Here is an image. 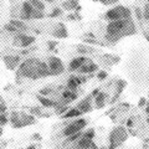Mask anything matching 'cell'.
Listing matches in <instances>:
<instances>
[{
	"label": "cell",
	"instance_id": "cell-1",
	"mask_svg": "<svg viewBox=\"0 0 149 149\" xmlns=\"http://www.w3.org/2000/svg\"><path fill=\"white\" fill-rule=\"evenodd\" d=\"M136 26H134V22L132 21V17L130 19H122V20H114V21H109L108 25L106 27V40L108 42H117L120 39L136 34Z\"/></svg>",
	"mask_w": 149,
	"mask_h": 149
},
{
	"label": "cell",
	"instance_id": "cell-2",
	"mask_svg": "<svg viewBox=\"0 0 149 149\" xmlns=\"http://www.w3.org/2000/svg\"><path fill=\"white\" fill-rule=\"evenodd\" d=\"M19 73L22 77L31 78V80H39V78L51 76L49 63H45L37 58H29L21 62L19 66Z\"/></svg>",
	"mask_w": 149,
	"mask_h": 149
},
{
	"label": "cell",
	"instance_id": "cell-3",
	"mask_svg": "<svg viewBox=\"0 0 149 149\" xmlns=\"http://www.w3.org/2000/svg\"><path fill=\"white\" fill-rule=\"evenodd\" d=\"M10 122L14 128H21L36 123V119L34 114H27L24 112H13L10 116Z\"/></svg>",
	"mask_w": 149,
	"mask_h": 149
},
{
	"label": "cell",
	"instance_id": "cell-4",
	"mask_svg": "<svg viewBox=\"0 0 149 149\" xmlns=\"http://www.w3.org/2000/svg\"><path fill=\"white\" fill-rule=\"evenodd\" d=\"M104 17L109 21H114V20H122V19H130L132 17V14H130V10L128 8H125L123 5H118V6L109 9L106 13Z\"/></svg>",
	"mask_w": 149,
	"mask_h": 149
},
{
	"label": "cell",
	"instance_id": "cell-5",
	"mask_svg": "<svg viewBox=\"0 0 149 149\" xmlns=\"http://www.w3.org/2000/svg\"><path fill=\"white\" fill-rule=\"evenodd\" d=\"M127 137H128V133L124 129V127L114 128L109 134V148L108 149H116L127 139Z\"/></svg>",
	"mask_w": 149,
	"mask_h": 149
},
{
	"label": "cell",
	"instance_id": "cell-6",
	"mask_svg": "<svg viewBox=\"0 0 149 149\" xmlns=\"http://www.w3.org/2000/svg\"><path fill=\"white\" fill-rule=\"evenodd\" d=\"M86 125H87V120L86 119L78 118L76 120H73L72 123H70L66 128H63L62 134H63L65 137H70V136H72V134H74V133L83 130V129L86 128Z\"/></svg>",
	"mask_w": 149,
	"mask_h": 149
},
{
	"label": "cell",
	"instance_id": "cell-7",
	"mask_svg": "<svg viewBox=\"0 0 149 149\" xmlns=\"http://www.w3.org/2000/svg\"><path fill=\"white\" fill-rule=\"evenodd\" d=\"M35 40H36L35 36H29L26 34H22V32H19V34H16L15 39H14V45L19 46V47H22V49H26L31 44H34Z\"/></svg>",
	"mask_w": 149,
	"mask_h": 149
},
{
	"label": "cell",
	"instance_id": "cell-8",
	"mask_svg": "<svg viewBox=\"0 0 149 149\" xmlns=\"http://www.w3.org/2000/svg\"><path fill=\"white\" fill-rule=\"evenodd\" d=\"M47 63H49V67L51 71V76H57V74H61L65 71L62 61L58 57H56V56H51Z\"/></svg>",
	"mask_w": 149,
	"mask_h": 149
},
{
	"label": "cell",
	"instance_id": "cell-9",
	"mask_svg": "<svg viewBox=\"0 0 149 149\" xmlns=\"http://www.w3.org/2000/svg\"><path fill=\"white\" fill-rule=\"evenodd\" d=\"M37 9H35L31 5L30 1H24L21 4V10H20V19L21 20H34L35 11Z\"/></svg>",
	"mask_w": 149,
	"mask_h": 149
},
{
	"label": "cell",
	"instance_id": "cell-10",
	"mask_svg": "<svg viewBox=\"0 0 149 149\" xmlns=\"http://www.w3.org/2000/svg\"><path fill=\"white\" fill-rule=\"evenodd\" d=\"M3 61L5 62V66L9 70H15V67L20 63L21 58L20 56H13V55H4L3 56Z\"/></svg>",
	"mask_w": 149,
	"mask_h": 149
},
{
	"label": "cell",
	"instance_id": "cell-11",
	"mask_svg": "<svg viewBox=\"0 0 149 149\" xmlns=\"http://www.w3.org/2000/svg\"><path fill=\"white\" fill-rule=\"evenodd\" d=\"M92 98H95L92 95H90V96H87L85 100H82L80 103H78V106H77V108L80 109L82 113H88V112H91L92 111Z\"/></svg>",
	"mask_w": 149,
	"mask_h": 149
},
{
	"label": "cell",
	"instance_id": "cell-12",
	"mask_svg": "<svg viewBox=\"0 0 149 149\" xmlns=\"http://www.w3.org/2000/svg\"><path fill=\"white\" fill-rule=\"evenodd\" d=\"M68 32H67V29L65 24L62 22H58V24H56L54 30H52V36L56 37V39H63V37H67Z\"/></svg>",
	"mask_w": 149,
	"mask_h": 149
},
{
	"label": "cell",
	"instance_id": "cell-13",
	"mask_svg": "<svg viewBox=\"0 0 149 149\" xmlns=\"http://www.w3.org/2000/svg\"><path fill=\"white\" fill-rule=\"evenodd\" d=\"M88 60H90V58L85 57V55H83V56H78V57H74L72 61L70 62L68 70H70V71H78V68H80L82 65H85Z\"/></svg>",
	"mask_w": 149,
	"mask_h": 149
},
{
	"label": "cell",
	"instance_id": "cell-14",
	"mask_svg": "<svg viewBox=\"0 0 149 149\" xmlns=\"http://www.w3.org/2000/svg\"><path fill=\"white\" fill-rule=\"evenodd\" d=\"M78 95L76 93V91H71V90H67V91H63V93L61 95V101L60 103L62 104H67L72 101H76L77 100Z\"/></svg>",
	"mask_w": 149,
	"mask_h": 149
},
{
	"label": "cell",
	"instance_id": "cell-15",
	"mask_svg": "<svg viewBox=\"0 0 149 149\" xmlns=\"http://www.w3.org/2000/svg\"><path fill=\"white\" fill-rule=\"evenodd\" d=\"M97 70H98V65L93 63L91 60H88L85 65H82V66L78 68V72L80 73H93L95 71H97Z\"/></svg>",
	"mask_w": 149,
	"mask_h": 149
},
{
	"label": "cell",
	"instance_id": "cell-16",
	"mask_svg": "<svg viewBox=\"0 0 149 149\" xmlns=\"http://www.w3.org/2000/svg\"><path fill=\"white\" fill-rule=\"evenodd\" d=\"M37 101H39L40 103H41V106L45 107V108H51V107H56V106H57V102L46 98V97H44L42 95L37 96Z\"/></svg>",
	"mask_w": 149,
	"mask_h": 149
},
{
	"label": "cell",
	"instance_id": "cell-17",
	"mask_svg": "<svg viewBox=\"0 0 149 149\" xmlns=\"http://www.w3.org/2000/svg\"><path fill=\"white\" fill-rule=\"evenodd\" d=\"M78 6H80V5H78L77 0H65V1L62 3V9H63V10H67V11L76 10Z\"/></svg>",
	"mask_w": 149,
	"mask_h": 149
},
{
	"label": "cell",
	"instance_id": "cell-18",
	"mask_svg": "<svg viewBox=\"0 0 149 149\" xmlns=\"http://www.w3.org/2000/svg\"><path fill=\"white\" fill-rule=\"evenodd\" d=\"M92 139H88V138H86V137H82V138H80L77 141V143H76V147H77V149H88L90 148V146L92 144Z\"/></svg>",
	"mask_w": 149,
	"mask_h": 149
},
{
	"label": "cell",
	"instance_id": "cell-19",
	"mask_svg": "<svg viewBox=\"0 0 149 149\" xmlns=\"http://www.w3.org/2000/svg\"><path fill=\"white\" fill-rule=\"evenodd\" d=\"M106 97H107V93L104 92H100L98 95L95 97V104H96V108L100 109L104 106V101H106Z\"/></svg>",
	"mask_w": 149,
	"mask_h": 149
},
{
	"label": "cell",
	"instance_id": "cell-20",
	"mask_svg": "<svg viewBox=\"0 0 149 149\" xmlns=\"http://www.w3.org/2000/svg\"><path fill=\"white\" fill-rule=\"evenodd\" d=\"M81 114H82V112L78 108H72V109H68L63 116H61V117L65 119H70V118H78Z\"/></svg>",
	"mask_w": 149,
	"mask_h": 149
},
{
	"label": "cell",
	"instance_id": "cell-21",
	"mask_svg": "<svg viewBox=\"0 0 149 149\" xmlns=\"http://www.w3.org/2000/svg\"><path fill=\"white\" fill-rule=\"evenodd\" d=\"M125 88V81H123V80H119L118 82H117V91H116V96L112 98V101H111V103H113V102L116 101L119 97V95L122 93V91Z\"/></svg>",
	"mask_w": 149,
	"mask_h": 149
},
{
	"label": "cell",
	"instance_id": "cell-22",
	"mask_svg": "<svg viewBox=\"0 0 149 149\" xmlns=\"http://www.w3.org/2000/svg\"><path fill=\"white\" fill-rule=\"evenodd\" d=\"M10 24H11L13 26H15L19 31H26L27 29H29V27H27V25H26L22 20H11Z\"/></svg>",
	"mask_w": 149,
	"mask_h": 149
},
{
	"label": "cell",
	"instance_id": "cell-23",
	"mask_svg": "<svg viewBox=\"0 0 149 149\" xmlns=\"http://www.w3.org/2000/svg\"><path fill=\"white\" fill-rule=\"evenodd\" d=\"M67 111H68V106L67 104H62V103H60V102H57V106L55 107V113L56 114L61 116V114L66 113Z\"/></svg>",
	"mask_w": 149,
	"mask_h": 149
},
{
	"label": "cell",
	"instance_id": "cell-24",
	"mask_svg": "<svg viewBox=\"0 0 149 149\" xmlns=\"http://www.w3.org/2000/svg\"><path fill=\"white\" fill-rule=\"evenodd\" d=\"M62 15H63V9L58 8V6H55L52 9V11L49 14V17L54 19V17H58V16H62Z\"/></svg>",
	"mask_w": 149,
	"mask_h": 149
},
{
	"label": "cell",
	"instance_id": "cell-25",
	"mask_svg": "<svg viewBox=\"0 0 149 149\" xmlns=\"http://www.w3.org/2000/svg\"><path fill=\"white\" fill-rule=\"evenodd\" d=\"M77 52L82 54V55H87V54L95 52V49H91V47H88V46H83V45H78L77 46Z\"/></svg>",
	"mask_w": 149,
	"mask_h": 149
},
{
	"label": "cell",
	"instance_id": "cell-26",
	"mask_svg": "<svg viewBox=\"0 0 149 149\" xmlns=\"http://www.w3.org/2000/svg\"><path fill=\"white\" fill-rule=\"evenodd\" d=\"M29 1L31 3V5L34 6L35 9H37V10H41V11H44L46 6H45V4L41 1V0H29Z\"/></svg>",
	"mask_w": 149,
	"mask_h": 149
},
{
	"label": "cell",
	"instance_id": "cell-27",
	"mask_svg": "<svg viewBox=\"0 0 149 149\" xmlns=\"http://www.w3.org/2000/svg\"><path fill=\"white\" fill-rule=\"evenodd\" d=\"M83 133L85 132H77V133H74V134H72V136H70V137H67V143H73V142H77L80 138H82L83 137Z\"/></svg>",
	"mask_w": 149,
	"mask_h": 149
},
{
	"label": "cell",
	"instance_id": "cell-28",
	"mask_svg": "<svg viewBox=\"0 0 149 149\" xmlns=\"http://www.w3.org/2000/svg\"><path fill=\"white\" fill-rule=\"evenodd\" d=\"M95 136H96V132H95V129H93V128L87 129L86 132L83 133V137H86L88 139H92V141H93V138H95Z\"/></svg>",
	"mask_w": 149,
	"mask_h": 149
},
{
	"label": "cell",
	"instance_id": "cell-29",
	"mask_svg": "<svg viewBox=\"0 0 149 149\" xmlns=\"http://www.w3.org/2000/svg\"><path fill=\"white\" fill-rule=\"evenodd\" d=\"M134 11H136V17H137V20H138V21H142L143 19H144V16H143V11H142L138 6L134 8Z\"/></svg>",
	"mask_w": 149,
	"mask_h": 149
},
{
	"label": "cell",
	"instance_id": "cell-30",
	"mask_svg": "<svg viewBox=\"0 0 149 149\" xmlns=\"http://www.w3.org/2000/svg\"><path fill=\"white\" fill-rule=\"evenodd\" d=\"M67 19L68 20H81L82 16L78 13H74V14H70V15L67 16Z\"/></svg>",
	"mask_w": 149,
	"mask_h": 149
},
{
	"label": "cell",
	"instance_id": "cell-31",
	"mask_svg": "<svg viewBox=\"0 0 149 149\" xmlns=\"http://www.w3.org/2000/svg\"><path fill=\"white\" fill-rule=\"evenodd\" d=\"M143 16H144V20H149V5H144L143 8Z\"/></svg>",
	"mask_w": 149,
	"mask_h": 149
},
{
	"label": "cell",
	"instance_id": "cell-32",
	"mask_svg": "<svg viewBox=\"0 0 149 149\" xmlns=\"http://www.w3.org/2000/svg\"><path fill=\"white\" fill-rule=\"evenodd\" d=\"M8 117H6V113H1V116H0V124H1V127H4L6 123H8Z\"/></svg>",
	"mask_w": 149,
	"mask_h": 149
},
{
	"label": "cell",
	"instance_id": "cell-33",
	"mask_svg": "<svg viewBox=\"0 0 149 149\" xmlns=\"http://www.w3.org/2000/svg\"><path fill=\"white\" fill-rule=\"evenodd\" d=\"M107 76H108V73H107L106 71H101V72H98V74H97V78L102 81V80H106Z\"/></svg>",
	"mask_w": 149,
	"mask_h": 149
},
{
	"label": "cell",
	"instance_id": "cell-34",
	"mask_svg": "<svg viewBox=\"0 0 149 149\" xmlns=\"http://www.w3.org/2000/svg\"><path fill=\"white\" fill-rule=\"evenodd\" d=\"M30 112H31V114H41V108L40 107H31L30 108Z\"/></svg>",
	"mask_w": 149,
	"mask_h": 149
},
{
	"label": "cell",
	"instance_id": "cell-35",
	"mask_svg": "<svg viewBox=\"0 0 149 149\" xmlns=\"http://www.w3.org/2000/svg\"><path fill=\"white\" fill-rule=\"evenodd\" d=\"M6 109H8L6 103L4 102V100H1V103H0V112H1V113H6Z\"/></svg>",
	"mask_w": 149,
	"mask_h": 149
},
{
	"label": "cell",
	"instance_id": "cell-36",
	"mask_svg": "<svg viewBox=\"0 0 149 149\" xmlns=\"http://www.w3.org/2000/svg\"><path fill=\"white\" fill-rule=\"evenodd\" d=\"M100 1L103 4V5H112V4L117 3L118 0H100Z\"/></svg>",
	"mask_w": 149,
	"mask_h": 149
},
{
	"label": "cell",
	"instance_id": "cell-37",
	"mask_svg": "<svg viewBox=\"0 0 149 149\" xmlns=\"http://www.w3.org/2000/svg\"><path fill=\"white\" fill-rule=\"evenodd\" d=\"M146 104H147V100L144 98V97H142V98L139 100V102H138V107H139V108H143Z\"/></svg>",
	"mask_w": 149,
	"mask_h": 149
},
{
	"label": "cell",
	"instance_id": "cell-38",
	"mask_svg": "<svg viewBox=\"0 0 149 149\" xmlns=\"http://www.w3.org/2000/svg\"><path fill=\"white\" fill-rule=\"evenodd\" d=\"M50 92H52V88H42V90H40V95L46 96V95H49Z\"/></svg>",
	"mask_w": 149,
	"mask_h": 149
},
{
	"label": "cell",
	"instance_id": "cell-39",
	"mask_svg": "<svg viewBox=\"0 0 149 149\" xmlns=\"http://www.w3.org/2000/svg\"><path fill=\"white\" fill-rule=\"evenodd\" d=\"M32 139H37V141H41V136L39 133H34L32 134Z\"/></svg>",
	"mask_w": 149,
	"mask_h": 149
},
{
	"label": "cell",
	"instance_id": "cell-40",
	"mask_svg": "<svg viewBox=\"0 0 149 149\" xmlns=\"http://www.w3.org/2000/svg\"><path fill=\"white\" fill-rule=\"evenodd\" d=\"M47 45H49V49H50V50H54L55 46H56V42H52V41H50V42H47Z\"/></svg>",
	"mask_w": 149,
	"mask_h": 149
},
{
	"label": "cell",
	"instance_id": "cell-41",
	"mask_svg": "<svg viewBox=\"0 0 149 149\" xmlns=\"http://www.w3.org/2000/svg\"><path fill=\"white\" fill-rule=\"evenodd\" d=\"M98 93H100V90H95V91H92V93H91V95H92L93 97H96L97 95H98Z\"/></svg>",
	"mask_w": 149,
	"mask_h": 149
},
{
	"label": "cell",
	"instance_id": "cell-42",
	"mask_svg": "<svg viewBox=\"0 0 149 149\" xmlns=\"http://www.w3.org/2000/svg\"><path fill=\"white\" fill-rule=\"evenodd\" d=\"M127 127H133V120H132V119H128V122H127Z\"/></svg>",
	"mask_w": 149,
	"mask_h": 149
},
{
	"label": "cell",
	"instance_id": "cell-43",
	"mask_svg": "<svg viewBox=\"0 0 149 149\" xmlns=\"http://www.w3.org/2000/svg\"><path fill=\"white\" fill-rule=\"evenodd\" d=\"M46 3H49V4H54L55 3V0H45Z\"/></svg>",
	"mask_w": 149,
	"mask_h": 149
},
{
	"label": "cell",
	"instance_id": "cell-44",
	"mask_svg": "<svg viewBox=\"0 0 149 149\" xmlns=\"http://www.w3.org/2000/svg\"><path fill=\"white\" fill-rule=\"evenodd\" d=\"M26 149H37V148H36L35 146H29V147H27Z\"/></svg>",
	"mask_w": 149,
	"mask_h": 149
},
{
	"label": "cell",
	"instance_id": "cell-45",
	"mask_svg": "<svg viewBox=\"0 0 149 149\" xmlns=\"http://www.w3.org/2000/svg\"><path fill=\"white\" fill-rule=\"evenodd\" d=\"M146 112H147V113L149 114V106H148V107H146Z\"/></svg>",
	"mask_w": 149,
	"mask_h": 149
},
{
	"label": "cell",
	"instance_id": "cell-46",
	"mask_svg": "<svg viewBox=\"0 0 149 149\" xmlns=\"http://www.w3.org/2000/svg\"><path fill=\"white\" fill-rule=\"evenodd\" d=\"M92 1H100V0H92Z\"/></svg>",
	"mask_w": 149,
	"mask_h": 149
},
{
	"label": "cell",
	"instance_id": "cell-47",
	"mask_svg": "<svg viewBox=\"0 0 149 149\" xmlns=\"http://www.w3.org/2000/svg\"><path fill=\"white\" fill-rule=\"evenodd\" d=\"M147 4H148V5H149V0H147Z\"/></svg>",
	"mask_w": 149,
	"mask_h": 149
},
{
	"label": "cell",
	"instance_id": "cell-48",
	"mask_svg": "<svg viewBox=\"0 0 149 149\" xmlns=\"http://www.w3.org/2000/svg\"><path fill=\"white\" fill-rule=\"evenodd\" d=\"M101 149H107V148H104V147H103V148H101Z\"/></svg>",
	"mask_w": 149,
	"mask_h": 149
},
{
	"label": "cell",
	"instance_id": "cell-49",
	"mask_svg": "<svg viewBox=\"0 0 149 149\" xmlns=\"http://www.w3.org/2000/svg\"><path fill=\"white\" fill-rule=\"evenodd\" d=\"M148 122H149V118H148Z\"/></svg>",
	"mask_w": 149,
	"mask_h": 149
}]
</instances>
